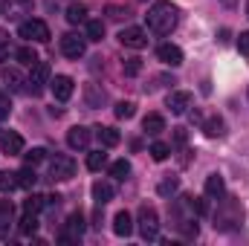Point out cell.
Listing matches in <instances>:
<instances>
[{
  "label": "cell",
  "instance_id": "1",
  "mask_svg": "<svg viewBox=\"0 0 249 246\" xmlns=\"http://www.w3.org/2000/svg\"><path fill=\"white\" fill-rule=\"evenodd\" d=\"M145 20H148V29H151V32H157V35H171V32L177 29V23H180V12H177V6H174L171 0H157V3L148 9Z\"/></svg>",
  "mask_w": 249,
  "mask_h": 246
},
{
  "label": "cell",
  "instance_id": "2",
  "mask_svg": "<svg viewBox=\"0 0 249 246\" xmlns=\"http://www.w3.org/2000/svg\"><path fill=\"white\" fill-rule=\"evenodd\" d=\"M241 220H244V209H241V203H235L232 197H229V200H223V206L214 211V229L229 232V229L241 226Z\"/></svg>",
  "mask_w": 249,
  "mask_h": 246
},
{
  "label": "cell",
  "instance_id": "3",
  "mask_svg": "<svg viewBox=\"0 0 249 246\" xmlns=\"http://www.w3.org/2000/svg\"><path fill=\"white\" fill-rule=\"evenodd\" d=\"M139 235L145 238V241H157V235H160V214H157V209L154 206H139Z\"/></svg>",
  "mask_w": 249,
  "mask_h": 246
},
{
  "label": "cell",
  "instance_id": "4",
  "mask_svg": "<svg viewBox=\"0 0 249 246\" xmlns=\"http://www.w3.org/2000/svg\"><path fill=\"white\" fill-rule=\"evenodd\" d=\"M18 35L26 38V41H35V44H47V41H50V26H47L44 20L32 18V20H23V23L18 26Z\"/></svg>",
  "mask_w": 249,
  "mask_h": 246
},
{
  "label": "cell",
  "instance_id": "5",
  "mask_svg": "<svg viewBox=\"0 0 249 246\" xmlns=\"http://www.w3.org/2000/svg\"><path fill=\"white\" fill-rule=\"evenodd\" d=\"M50 177L58 180V183L72 180V177H75V162H72V157H64V154L53 157V162H50Z\"/></svg>",
  "mask_w": 249,
  "mask_h": 246
},
{
  "label": "cell",
  "instance_id": "6",
  "mask_svg": "<svg viewBox=\"0 0 249 246\" xmlns=\"http://www.w3.org/2000/svg\"><path fill=\"white\" fill-rule=\"evenodd\" d=\"M119 44L127 47V50H145L148 47V32L139 29V26H127L119 32Z\"/></svg>",
  "mask_w": 249,
  "mask_h": 246
},
{
  "label": "cell",
  "instance_id": "7",
  "mask_svg": "<svg viewBox=\"0 0 249 246\" xmlns=\"http://www.w3.org/2000/svg\"><path fill=\"white\" fill-rule=\"evenodd\" d=\"M50 81V64L38 61L32 64V72H29V78H26V84H29V90H32V96H38L41 90H44V84Z\"/></svg>",
  "mask_w": 249,
  "mask_h": 246
},
{
  "label": "cell",
  "instance_id": "8",
  "mask_svg": "<svg viewBox=\"0 0 249 246\" xmlns=\"http://www.w3.org/2000/svg\"><path fill=\"white\" fill-rule=\"evenodd\" d=\"M61 53L67 58H81L84 53H87V38H81V35H64L61 38Z\"/></svg>",
  "mask_w": 249,
  "mask_h": 246
},
{
  "label": "cell",
  "instance_id": "9",
  "mask_svg": "<svg viewBox=\"0 0 249 246\" xmlns=\"http://www.w3.org/2000/svg\"><path fill=\"white\" fill-rule=\"evenodd\" d=\"M81 232H84V214L75 211V214L67 217V226H64V232H61V244H72V241H78Z\"/></svg>",
  "mask_w": 249,
  "mask_h": 246
},
{
  "label": "cell",
  "instance_id": "10",
  "mask_svg": "<svg viewBox=\"0 0 249 246\" xmlns=\"http://www.w3.org/2000/svg\"><path fill=\"white\" fill-rule=\"evenodd\" d=\"M165 107L171 110V113H186L188 107H191V93L186 90H174V93H168V99H165Z\"/></svg>",
  "mask_w": 249,
  "mask_h": 246
},
{
  "label": "cell",
  "instance_id": "11",
  "mask_svg": "<svg viewBox=\"0 0 249 246\" xmlns=\"http://www.w3.org/2000/svg\"><path fill=\"white\" fill-rule=\"evenodd\" d=\"M90 136H93V133H90L87 127H81V124H78V127H70V130H67V145H70L72 151H84V148L90 145Z\"/></svg>",
  "mask_w": 249,
  "mask_h": 246
},
{
  "label": "cell",
  "instance_id": "12",
  "mask_svg": "<svg viewBox=\"0 0 249 246\" xmlns=\"http://www.w3.org/2000/svg\"><path fill=\"white\" fill-rule=\"evenodd\" d=\"M0 145H3V151H6L9 157L23 154V136L15 133V130H3V133H0Z\"/></svg>",
  "mask_w": 249,
  "mask_h": 246
},
{
  "label": "cell",
  "instance_id": "13",
  "mask_svg": "<svg viewBox=\"0 0 249 246\" xmlns=\"http://www.w3.org/2000/svg\"><path fill=\"white\" fill-rule=\"evenodd\" d=\"M50 87H53V96H55L58 102H67V99L72 96V90H75V84H72L70 75H55V78L50 81Z\"/></svg>",
  "mask_w": 249,
  "mask_h": 246
},
{
  "label": "cell",
  "instance_id": "14",
  "mask_svg": "<svg viewBox=\"0 0 249 246\" xmlns=\"http://www.w3.org/2000/svg\"><path fill=\"white\" fill-rule=\"evenodd\" d=\"M157 58L162 64H168V67H180V64H183V50H180L177 44H162V47L157 50Z\"/></svg>",
  "mask_w": 249,
  "mask_h": 246
},
{
  "label": "cell",
  "instance_id": "15",
  "mask_svg": "<svg viewBox=\"0 0 249 246\" xmlns=\"http://www.w3.org/2000/svg\"><path fill=\"white\" fill-rule=\"evenodd\" d=\"M29 12H32V0H6V15L12 20H20Z\"/></svg>",
  "mask_w": 249,
  "mask_h": 246
},
{
  "label": "cell",
  "instance_id": "16",
  "mask_svg": "<svg viewBox=\"0 0 249 246\" xmlns=\"http://www.w3.org/2000/svg\"><path fill=\"white\" fill-rule=\"evenodd\" d=\"M203 133H206L209 139H217V136L226 133V122H223L220 116H209V119H203Z\"/></svg>",
  "mask_w": 249,
  "mask_h": 246
},
{
  "label": "cell",
  "instance_id": "17",
  "mask_svg": "<svg viewBox=\"0 0 249 246\" xmlns=\"http://www.w3.org/2000/svg\"><path fill=\"white\" fill-rule=\"evenodd\" d=\"M113 232H116L119 238H130V232H133V220H130L127 211H119V214L113 217Z\"/></svg>",
  "mask_w": 249,
  "mask_h": 246
},
{
  "label": "cell",
  "instance_id": "18",
  "mask_svg": "<svg viewBox=\"0 0 249 246\" xmlns=\"http://www.w3.org/2000/svg\"><path fill=\"white\" fill-rule=\"evenodd\" d=\"M0 78H3V84H6V90H12V93L23 87V75H20V72H18L15 67H6V70L0 72Z\"/></svg>",
  "mask_w": 249,
  "mask_h": 246
},
{
  "label": "cell",
  "instance_id": "19",
  "mask_svg": "<svg viewBox=\"0 0 249 246\" xmlns=\"http://www.w3.org/2000/svg\"><path fill=\"white\" fill-rule=\"evenodd\" d=\"M96 136H99V142H102L105 148H116V145L122 142V136H119L116 127H96Z\"/></svg>",
  "mask_w": 249,
  "mask_h": 246
},
{
  "label": "cell",
  "instance_id": "20",
  "mask_svg": "<svg viewBox=\"0 0 249 246\" xmlns=\"http://www.w3.org/2000/svg\"><path fill=\"white\" fill-rule=\"evenodd\" d=\"M142 130H145V133H151V136H157V133H162V130H165V119H162L160 113H148V116L142 119Z\"/></svg>",
  "mask_w": 249,
  "mask_h": 246
},
{
  "label": "cell",
  "instance_id": "21",
  "mask_svg": "<svg viewBox=\"0 0 249 246\" xmlns=\"http://www.w3.org/2000/svg\"><path fill=\"white\" fill-rule=\"evenodd\" d=\"M177 188H180V180H177L174 174H165V177L157 183V194H160V197H171V194H177Z\"/></svg>",
  "mask_w": 249,
  "mask_h": 246
},
{
  "label": "cell",
  "instance_id": "22",
  "mask_svg": "<svg viewBox=\"0 0 249 246\" xmlns=\"http://www.w3.org/2000/svg\"><path fill=\"white\" fill-rule=\"evenodd\" d=\"M93 197H96V203L99 206H105V203H110L113 200V185L110 183H93Z\"/></svg>",
  "mask_w": 249,
  "mask_h": 246
},
{
  "label": "cell",
  "instance_id": "23",
  "mask_svg": "<svg viewBox=\"0 0 249 246\" xmlns=\"http://www.w3.org/2000/svg\"><path fill=\"white\" fill-rule=\"evenodd\" d=\"M203 188H206V197H220L226 185H223V177H220V174H209Z\"/></svg>",
  "mask_w": 249,
  "mask_h": 246
},
{
  "label": "cell",
  "instance_id": "24",
  "mask_svg": "<svg viewBox=\"0 0 249 246\" xmlns=\"http://www.w3.org/2000/svg\"><path fill=\"white\" fill-rule=\"evenodd\" d=\"M67 20H70V23H84V20H87V6H84V3H72V6L67 9Z\"/></svg>",
  "mask_w": 249,
  "mask_h": 246
},
{
  "label": "cell",
  "instance_id": "25",
  "mask_svg": "<svg viewBox=\"0 0 249 246\" xmlns=\"http://www.w3.org/2000/svg\"><path fill=\"white\" fill-rule=\"evenodd\" d=\"M44 206H47V197H41V194H29L23 200V211H29V214H38Z\"/></svg>",
  "mask_w": 249,
  "mask_h": 246
},
{
  "label": "cell",
  "instance_id": "26",
  "mask_svg": "<svg viewBox=\"0 0 249 246\" xmlns=\"http://www.w3.org/2000/svg\"><path fill=\"white\" fill-rule=\"evenodd\" d=\"M15 58L23 64V67H32V64L41 61V58H38V53H35L32 47H20V50H15Z\"/></svg>",
  "mask_w": 249,
  "mask_h": 246
},
{
  "label": "cell",
  "instance_id": "27",
  "mask_svg": "<svg viewBox=\"0 0 249 246\" xmlns=\"http://www.w3.org/2000/svg\"><path fill=\"white\" fill-rule=\"evenodd\" d=\"M15 177H18V185L20 188H32L35 185V171H32V165H26V168H20V171H15Z\"/></svg>",
  "mask_w": 249,
  "mask_h": 246
},
{
  "label": "cell",
  "instance_id": "28",
  "mask_svg": "<svg viewBox=\"0 0 249 246\" xmlns=\"http://www.w3.org/2000/svg\"><path fill=\"white\" fill-rule=\"evenodd\" d=\"M105 38V23L102 20H87V41H102Z\"/></svg>",
  "mask_w": 249,
  "mask_h": 246
},
{
  "label": "cell",
  "instance_id": "29",
  "mask_svg": "<svg viewBox=\"0 0 249 246\" xmlns=\"http://www.w3.org/2000/svg\"><path fill=\"white\" fill-rule=\"evenodd\" d=\"M148 154H151L157 162H165V159H168V154H171V145H165V142H154Z\"/></svg>",
  "mask_w": 249,
  "mask_h": 246
},
{
  "label": "cell",
  "instance_id": "30",
  "mask_svg": "<svg viewBox=\"0 0 249 246\" xmlns=\"http://www.w3.org/2000/svg\"><path fill=\"white\" fill-rule=\"evenodd\" d=\"M127 174H130V162H127V159H116V162L110 165V177H116V180H127Z\"/></svg>",
  "mask_w": 249,
  "mask_h": 246
},
{
  "label": "cell",
  "instance_id": "31",
  "mask_svg": "<svg viewBox=\"0 0 249 246\" xmlns=\"http://www.w3.org/2000/svg\"><path fill=\"white\" fill-rule=\"evenodd\" d=\"M35 229H38V220H35V214L23 211V217H20V232H23V235H35Z\"/></svg>",
  "mask_w": 249,
  "mask_h": 246
},
{
  "label": "cell",
  "instance_id": "32",
  "mask_svg": "<svg viewBox=\"0 0 249 246\" xmlns=\"http://www.w3.org/2000/svg\"><path fill=\"white\" fill-rule=\"evenodd\" d=\"M105 162H107V154H102V151H93V154L87 157V168H90V171H99Z\"/></svg>",
  "mask_w": 249,
  "mask_h": 246
},
{
  "label": "cell",
  "instance_id": "33",
  "mask_svg": "<svg viewBox=\"0 0 249 246\" xmlns=\"http://www.w3.org/2000/svg\"><path fill=\"white\" fill-rule=\"evenodd\" d=\"M116 116H119V119H133V116H136V105H133V102H119V105H116Z\"/></svg>",
  "mask_w": 249,
  "mask_h": 246
},
{
  "label": "cell",
  "instance_id": "34",
  "mask_svg": "<svg viewBox=\"0 0 249 246\" xmlns=\"http://www.w3.org/2000/svg\"><path fill=\"white\" fill-rule=\"evenodd\" d=\"M44 157H47V151H44V148H32L29 154H23L26 165H38V162H44Z\"/></svg>",
  "mask_w": 249,
  "mask_h": 246
},
{
  "label": "cell",
  "instance_id": "35",
  "mask_svg": "<svg viewBox=\"0 0 249 246\" xmlns=\"http://www.w3.org/2000/svg\"><path fill=\"white\" fill-rule=\"evenodd\" d=\"M12 188H18V177L9 171H0V191H12Z\"/></svg>",
  "mask_w": 249,
  "mask_h": 246
},
{
  "label": "cell",
  "instance_id": "36",
  "mask_svg": "<svg viewBox=\"0 0 249 246\" xmlns=\"http://www.w3.org/2000/svg\"><path fill=\"white\" fill-rule=\"evenodd\" d=\"M122 70H124V75H139L142 72V61L139 58H124Z\"/></svg>",
  "mask_w": 249,
  "mask_h": 246
},
{
  "label": "cell",
  "instance_id": "37",
  "mask_svg": "<svg viewBox=\"0 0 249 246\" xmlns=\"http://www.w3.org/2000/svg\"><path fill=\"white\" fill-rule=\"evenodd\" d=\"M105 15H107L110 20H124V18H127L130 12H127L124 6H107V9H105Z\"/></svg>",
  "mask_w": 249,
  "mask_h": 246
},
{
  "label": "cell",
  "instance_id": "38",
  "mask_svg": "<svg viewBox=\"0 0 249 246\" xmlns=\"http://www.w3.org/2000/svg\"><path fill=\"white\" fill-rule=\"evenodd\" d=\"M177 226H180V232H183V235H186L188 241H191V238H197V232H200V229H197V223H194V220H180V223H177Z\"/></svg>",
  "mask_w": 249,
  "mask_h": 246
},
{
  "label": "cell",
  "instance_id": "39",
  "mask_svg": "<svg viewBox=\"0 0 249 246\" xmlns=\"http://www.w3.org/2000/svg\"><path fill=\"white\" fill-rule=\"evenodd\" d=\"M12 220V203L9 200H0V229Z\"/></svg>",
  "mask_w": 249,
  "mask_h": 246
},
{
  "label": "cell",
  "instance_id": "40",
  "mask_svg": "<svg viewBox=\"0 0 249 246\" xmlns=\"http://www.w3.org/2000/svg\"><path fill=\"white\" fill-rule=\"evenodd\" d=\"M9 53H12V50H9V38L0 32V61H6V58H9Z\"/></svg>",
  "mask_w": 249,
  "mask_h": 246
},
{
  "label": "cell",
  "instance_id": "41",
  "mask_svg": "<svg viewBox=\"0 0 249 246\" xmlns=\"http://www.w3.org/2000/svg\"><path fill=\"white\" fill-rule=\"evenodd\" d=\"M238 50H241L244 55H249V32H241V35H238Z\"/></svg>",
  "mask_w": 249,
  "mask_h": 246
},
{
  "label": "cell",
  "instance_id": "42",
  "mask_svg": "<svg viewBox=\"0 0 249 246\" xmlns=\"http://www.w3.org/2000/svg\"><path fill=\"white\" fill-rule=\"evenodd\" d=\"M12 113V105H9V99L6 96H0V119H6Z\"/></svg>",
  "mask_w": 249,
  "mask_h": 246
},
{
  "label": "cell",
  "instance_id": "43",
  "mask_svg": "<svg viewBox=\"0 0 249 246\" xmlns=\"http://www.w3.org/2000/svg\"><path fill=\"white\" fill-rule=\"evenodd\" d=\"M186 139H188L186 127H174V142H177V145H186Z\"/></svg>",
  "mask_w": 249,
  "mask_h": 246
},
{
  "label": "cell",
  "instance_id": "44",
  "mask_svg": "<svg viewBox=\"0 0 249 246\" xmlns=\"http://www.w3.org/2000/svg\"><path fill=\"white\" fill-rule=\"evenodd\" d=\"M220 3H223V6H235L238 0H220Z\"/></svg>",
  "mask_w": 249,
  "mask_h": 246
},
{
  "label": "cell",
  "instance_id": "45",
  "mask_svg": "<svg viewBox=\"0 0 249 246\" xmlns=\"http://www.w3.org/2000/svg\"><path fill=\"white\" fill-rule=\"evenodd\" d=\"M247 15H249V0H247Z\"/></svg>",
  "mask_w": 249,
  "mask_h": 246
}]
</instances>
